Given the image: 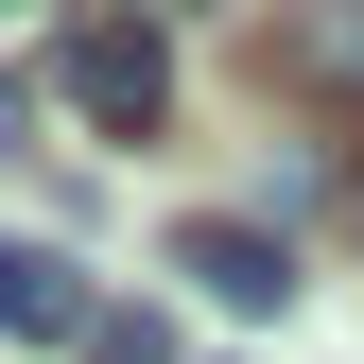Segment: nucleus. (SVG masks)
<instances>
[{
	"instance_id": "obj_1",
	"label": "nucleus",
	"mask_w": 364,
	"mask_h": 364,
	"mask_svg": "<svg viewBox=\"0 0 364 364\" xmlns=\"http://www.w3.org/2000/svg\"><path fill=\"white\" fill-rule=\"evenodd\" d=\"M53 87H70V122H105V139H156V122H173V53H156V18H70Z\"/></svg>"
},
{
	"instance_id": "obj_2",
	"label": "nucleus",
	"mask_w": 364,
	"mask_h": 364,
	"mask_svg": "<svg viewBox=\"0 0 364 364\" xmlns=\"http://www.w3.org/2000/svg\"><path fill=\"white\" fill-rule=\"evenodd\" d=\"M173 278H208L225 312H278V295H295V243L243 225V208H191V225H173Z\"/></svg>"
},
{
	"instance_id": "obj_3",
	"label": "nucleus",
	"mask_w": 364,
	"mask_h": 364,
	"mask_svg": "<svg viewBox=\"0 0 364 364\" xmlns=\"http://www.w3.org/2000/svg\"><path fill=\"white\" fill-rule=\"evenodd\" d=\"M0 330H18V347H87V330H105V295H87L53 243H0Z\"/></svg>"
},
{
	"instance_id": "obj_4",
	"label": "nucleus",
	"mask_w": 364,
	"mask_h": 364,
	"mask_svg": "<svg viewBox=\"0 0 364 364\" xmlns=\"http://www.w3.org/2000/svg\"><path fill=\"white\" fill-rule=\"evenodd\" d=\"M87 364H173V330H156V312H105V330H87Z\"/></svg>"
},
{
	"instance_id": "obj_5",
	"label": "nucleus",
	"mask_w": 364,
	"mask_h": 364,
	"mask_svg": "<svg viewBox=\"0 0 364 364\" xmlns=\"http://www.w3.org/2000/svg\"><path fill=\"white\" fill-rule=\"evenodd\" d=\"M0 18H18V0H0Z\"/></svg>"
}]
</instances>
